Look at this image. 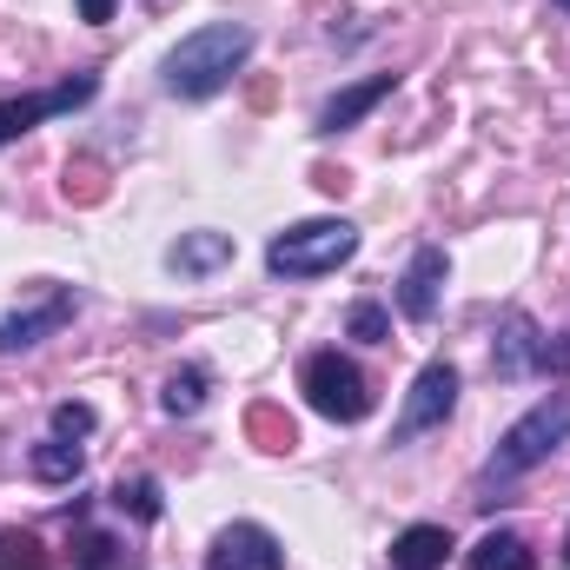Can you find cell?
<instances>
[{"instance_id":"obj_1","label":"cell","mask_w":570,"mask_h":570,"mask_svg":"<svg viewBox=\"0 0 570 570\" xmlns=\"http://www.w3.org/2000/svg\"><path fill=\"white\" fill-rule=\"evenodd\" d=\"M253 60V27L246 20H213L199 33H186L166 53V87L179 100H213L219 87H233V73Z\"/></svg>"},{"instance_id":"obj_2","label":"cell","mask_w":570,"mask_h":570,"mask_svg":"<svg viewBox=\"0 0 570 570\" xmlns=\"http://www.w3.org/2000/svg\"><path fill=\"white\" fill-rule=\"evenodd\" d=\"M558 444H570V392L538 399L518 425L498 438V451L484 458V484H511V478H524V471H531V464H544Z\"/></svg>"},{"instance_id":"obj_3","label":"cell","mask_w":570,"mask_h":570,"mask_svg":"<svg viewBox=\"0 0 570 570\" xmlns=\"http://www.w3.org/2000/svg\"><path fill=\"white\" fill-rule=\"evenodd\" d=\"M352 253H358V226L352 219H298V226L273 233L266 266L279 279H318V273H338Z\"/></svg>"},{"instance_id":"obj_4","label":"cell","mask_w":570,"mask_h":570,"mask_svg":"<svg viewBox=\"0 0 570 570\" xmlns=\"http://www.w3.org/2000/svg\"><path fill=\"white\" fill-rule=\"evenodd\" d=\"M298 392H305L312 412L332 419V425H358V419L372 412V385H365V372H358L345 352H312V358L298 365Z\"/></svg>"},{"instance_id":"obj_5","label":"cell","mask_w":570,"mask_h":570,"mask_svg":"<svg viewBox=\"0 0 570 570\" xmlns=\"http://www.w3.org/2000/svg\"><path fill=\"white\" fill-rule=\"evenodd\" d=\"M451 412H458V365L451 358H431L425 372L412 379V392H405V412L392 425V444H412L419 431H438Z\"/></svg>"},{"instance_id":"obj_6","label":"cell","mask_w":570,"mask_h":570,"mask_svg":"<svg viewBox=\"0 0 570 570\" xmlns=\"http://www.w3.org/2000/svg\"><path fill=\"white\" fill-rule=\"evenodd\" d=\"M94 94H100V73H73V80H60V87H47V94H27V100H0V146L20 140V134H33L40 120L80 114Z\"/></svg>"},{"instance_id":"obj_7","label":"cell","mask_w":570,"mask_h":570,"mask_svg":"<svg viewBox=\"0 0 570 570\" xmlns=\"http://www.w3.org/2000/svg\"><path fill=\"white\" fill-rule=\"evenodd\" d=\"M206 570H285V544L266 524H226L206 551Z\"/></svg>"},{"instance_id":"obj_8","label":"cell","mask_w":570,"mask_h":570,"mask_svg":"<svg viewBox=\"0 0 570 570\" xmlns=\"http://www.w3.org/2000/svg\"><path fill=\"white\" fill-rule=\"evenodd\" d=\"M73 312H80V292H47L40 305L7 312V318H0V358H7V352H33V345H40V338H53Z\"/></svg>"},{"instance_id":"obj_9","label":"cell","mask_w":570,"mask_h":570,"mask_svg":"<svg viewBox=\"0 0 570 570\" xmlns=\"http://www.w3.org/2000/svg\"><path fill=\"white\" fill-rule=\"evenodd\" d=\"M392 87H399V73H372V80H352V87H338L325 107H318V120H312V134H345V127H358L379 100H392Z\"/></svg>"},{"instance_id":"obj_10","label":"cell","mask_w":570,"mask_h":570,"mask_svg":"<svg viewBox=\"0 0 570 570\" xmlns=\"http://www.w3.org/2000/svg\"><path fill=\"white\" fill-rule=\"evenodd\" d=\"M444 279H451L444 253H438V246H419L412 266H405V279H399V312H405L412 325H425L431 312H438V298H444Z\"/></svg>"},{"instance_id":"obj_11","label":"cell","mask_w":570,"mask_h":570,"mask_svg":"<svg viewBox=\"0 0 570 570\" xmlns=\"http://www.w3.org/2000/svg\"><path fill=\"white\" fill-rule=\"evenodd\" d=\"M538 352H544L538 318H531V312H504V325H498V352H491L498 379H531V372H538Z\"/></svg>"},{"instance_id":"obj_12","label":"cell","mask_w":570,"mask_h":570,"mask_svg":"<svg viewBox=\"0 0 570 570\" xmlns=\"http://www.w3.org/2000/svg\"><path fill=\"white\" fill-rule=\"evenodd\" d=\"M166 266L186 273V279H206V273L233 266V233H179V246L166 253Z\"/></svg>"},{"instance_id":"obj_13","label":"cell","mask_w":570,"mask_h":570,"mask_svg":"<svg viewBox=\"0 0 570 570\" xmlns=\"http://www.w3.org/2000/svg\"><path fill=\"white\" fill-rule=\"evenodd\" d=\"M451 551H458V544H451V531H444V524H412V531H399V538H392V564H399V570H438Z\"/></svg>"},{"instance_id":"obj_14","label":"cell","mask_w":570,"mask_h":570,"mask_svg":"<svg viewBox=\"0 0 570 570\" xmlns=\"http://www.w3.org/2000/svg\"><path fill=\"white\" fill-rule=\"evenodd\" d=\"M27 471H33L40 484H73V478L87 471V451H80L73 438H47V444L27 451Z\"/></svg>"},{"instance_id":"obj_15","label":"cell","mask_w":570,"mask_h":570,"mask_svg":"<svg viewBox=\"0 0 570 570\" xmlns=\"http://www.w3.org/2000/svg\"><path fill=\"white\" fill-rule=\"evenodd\" d=\"M471 570H538V558H531V544L518 531H484L471 544Z\"/></svg>"},{"instance_id":"obj_16","label":"cell","mask_w":570,"mask_h":570,"mask_svg":"<svg viewBox=\"0 0 570 570\" xmlns=\"http://www.w3.org/2000/svg\"><path fill=\"white\" fill-rule=\"evenodd\" d=\"M114 511L134 518V524H159V511H166L159 478H120V484H114Z\"/></svg>"},{"instance_id":"obj_17","label":"cell","mask_w":570,"mask_h":570,"mask_svg":"<svg viewBox=\"0 0 570 570\" xmlns=\"http://www.w3.org/2000/svg\"><path fill=\"white\" fill-rule=\"evenodd\" d=\"M73 570H140V558H134L120 538H107V531H80Z\"/></svg>"},{"instance_id":"obj_18","label":"cell","mask_w":570,"mask_h":570,"mask_svg":"<svg viewBox=\"0 0 570 570\" xmlns=\"http://www.w3.org/2000/svg\"><path fill=\"white\" fill-rule=\"evenodd\" d=\"M159 405H166L173 419H193V412L206 405V372H193V365H186V372H173V379H166V392H159Z\"/></svg>"},{"instance_id":"obj_19","label":"cell","mask_w":570,"mask_h":570,"mask_svg":"<svg viewBox=\"0 0 570 570\" xmlns=\"http://www.w3.org/2000/svg\"><path fill=\"white\" fill-rule=\"evenodd\" d=\"M246 431H253V438H259L266 451H292V444H298V431H292V419H285L279 405H253Z\"/></svg>"},{"instance_id":"obj_20","label":"cell","mask_w":570,"mask_h":570,"mask_svg":"<svg viewBox=\"0 0 570 570\" xmlns=\"http://www.w3.org/2000/svg\"><path fill=\"white\" fill-rule=\"evenodd\" d=\"M0 570H47V544L33 531H0Z\"/></svg>"},{"instance_id":"obj_21","label":"cell","mask_w":570,"mask_h":570,"mask_svg":"<svg viewBox=\"0 0 570 570\" xmlns=\"http://www.w3.org/2000/svg\"><path fill=\"white\" fill-rule=\"evenodd\" d=\"M345 332H352V338H365V345H385V338H392V318H385V305H372V298H365V305H352Z\"/></svg>"},{"instance_id":"obj_22","label":"cell","mask_w":570,"mask_h":570,"mask_svg":"<svg viewBox=\"0 0 570 570\" xmlns=\"http://www.w3.org/2000/svg\"><path fill=\"white\" fill-rule=\"evenodd\" d=\"M87 431H94V405H80V399H60L53 405V438H73L80 444Z\"/></svg>"},{"instance_id":"obj_23","label":"cell","mask_w":570,"mask_h":570,"mask_svg":"<svg viewBox=\"0 0 570 570\" xmlns=\"http://www.w3.org/2000/svg\"><path fill=\"white\" fill-rule=\"evenodd\" d=\"M538 372H544V379H570V332L558 338V345L544 338V352H538Z\"/></svg>"},{"instance_id":"obj_24","label":"cell","mask_w":570,"mask_h":570,"mask_svg":"<svg viewBox=\"0 0 570 570\" xmlns=\"http://www.w3.org/2000/svg\"><path fill=\"white\" fill-rule=\"evenodd\" d=\"M80 20H94V27H107V20H114V0H80Z\"/></svg>"},{"instance_id":"obj_25","label":"cell","mask_w":570,"mask_h":570,"mask_svg":"<svg viewBox=\"0 0 570 570\" xmlns=\"http://www.w3.org/2000/svg\"><path fill=\"white\" fill-rule=\"evenodd\" d=\"M564 558H570V531H564Z\"/></svg>"},{"instance_id":"obj_26","label":"cell","mask_w":570,"mask_h":570,"mask_svg":"<svg viewBox=\"0 0 570 570\" xmlns=\"http://www.w3.org/2000/svg\"><path fill=\"white\" fill-rule=\"evenodd\" d=\"M558 7H570V0H558Z\"/></svg>"}]
</instances>
